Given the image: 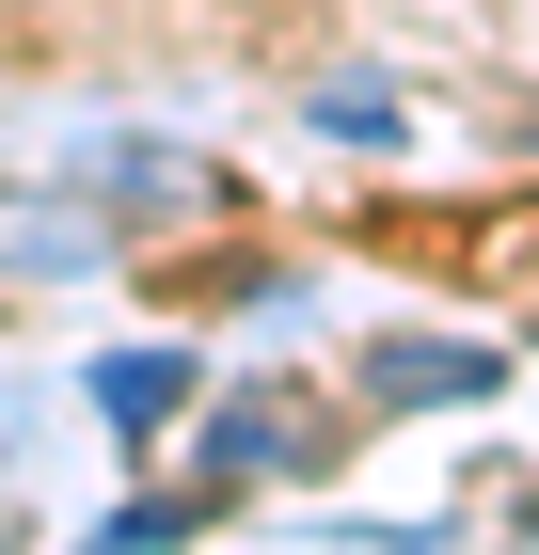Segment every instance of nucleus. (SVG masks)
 Masks as SVG:
<instances>
[{
    "mask_svg": "<svg viewBox=\"0 0 539 555\" xmlns=\"http://www.w3.org/2000/svg\"><path fill=\"white\" fill-rule=\"evenodd\" d=\"M127 255V222L95 207L80 175L48 159V175H16V191H0V286H95V270Z\"/></svg>",
    "mask_w": 539,
    "mask_h": 555,
    "instance_id": "obj_1",
    "label": "nucleus"
},
{
    "mask_svg": "<svg viewBox=\"0 0 539 555\" xmlns=\"http://www.w3.org/2000/svg\"><path fill=\"white\" fill-rule=\"evenodd\" d=\"M333 444L349 428L318 413L301 382H254V397H222L207 413V492H270V476H333Z\"/></svg>",
    "mask_w": 539,
    "mask_h": 555,
    "instance_id": "obj_2",
    "label": "nucleus"
},
{
    "mask_svg": "<svg viewBox=\"0 0 539 555\" xmlns=\"http://www.w3.org/2000/svg\"><path fill=\"white\" fill-rule=\"evenodd\" d=\"M492 382H508V349H476V334H381L365 349V397H381V413H476Z\"/></svg>",
    "mask_w": 539,
    "mask_h": 555,
    "instance_id": "obj_3",
    "label": "nucleus"
},
{
    "mask_svg": "<svg viewBox=\"0 0 539 555\" xmlns=\"http://www.w3.org/2000/svg\"><path fill=\"white\" fill-rule=\"evenodd\" d=\"M95 191V207L143 238V222H175V207H207V159H175V143H95V159H64Z\"/></svg>",
    "mask_w": 539,
    "mask_h": 555,
    "instance_id": "obj_4",
    "label": "nucleus"
},
{
    "mask_svg": "<svg viewBox=\"0 0 539 555\" xmlns=\"http://www.w3.org/2000/svg\"><path fill=\"white\" fill-rule=\"evenodd\" d=\"M80 397H95V428H112V444H159V428L207 397V365H191V349H112Z\"/></svg>",
    "mask_w": 539,
    "mask_h": 555,
    "instance_id": "obj_5",
    "label": "nucleus"
},
{
    "mask_svg": "<svg viewBox=\"0 0 539 555\" xmlns=\"http://www.w3.org/2000/svg\"><path fill=\"white\" fill-rule=\"evenodd\" d=\"M207 508L222 492H127V508L95 524V555H175V540H207Z\"/></svg>",
    "mask_w": 539,
    "mask_h": 555,
    "instance_id": "obj_6",
    "label": "nucleus"
},
{
    "mask_svg": "<svg viewBox=\"0 0 539 555\" xmlns=\"http://www.w3.org/2000/svg\"><path fill=\"white\" fill-rule=\"evenodd\" d=\"M301 112H318L333 143H397V80H365V64H333V80L301 95Z\"/></svg>",
    "mask_w": 539,
    "mask_h": 555,
    "instance_id": "obj_7",
    "label": "nucleus"
}]
</instances>
